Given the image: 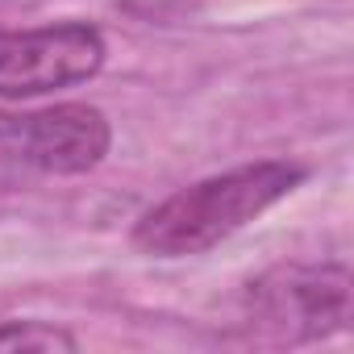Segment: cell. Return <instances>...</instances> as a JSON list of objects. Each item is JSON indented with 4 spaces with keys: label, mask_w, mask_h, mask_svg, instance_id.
I'll return each instance as SVG.
<instances>
[{
    "label": "cell",
    "mask_w": 354,
    "mask_h": 354,
    "mask_svg": "<svg viewBox=\"0 0 354 354\" xmlns=\"http://www.w3.org/2000/svg\"><path fill=\"white\" fill-rule=\"evenodd\" d=\"M304 180V167L288 158H259L171 192L133 221V246L154 259H188L221 246Z\"/></svg>",
    "instance_id": "1"
},
{
    "label": "cell",
    "mask_w": 354,
    "mask_h": 354,
    "mask_svg": "<svg viewBox=\"0 0 354 354\" xmlns=\"http://www.w3.org/2000/svg\"><path fill=\"white\" fill-rule=\"evenodd\" d=\"M246 321L275 342H325L350 325L346 263H283L246 292Z\"/></svg>",
    "instance_id": "2"
},
{
    "label": "cell",
    "mask_w": 354,
    "mask_h": 354,
    "mask_svg": "<svg viewBox=\"0 0 354 354\" xmlns=\"http://www.w3.org/2000/svg\"><path fill=\"white\" fill-rule=\"evenodd\" d=\"M113 125L96 104H55L38 113H0V167L84 175L104 162Z\"/></svg>",
    "instance_id": "3"
},
{
    "label": "cell",
    "mask_w": 354,
    "mask_h": 354,
    "mask_svg": "<svg viewBox=\"0 0 354 354\" xmlns=\"http://www.w3.org/2000/svg\"><path fill=\"white\" fill-rule=\"evenodd\" d=\"M104 34L88 21L0 30V100H30L92 80L104 67Z\"/></svg>",
    "instance_id": "4"
},
{
    "label": "cell",
    "mask_w": 354,
    "mask_h": 354,
    "mask_svg": "<svg viewBox=\"0 0 354 354\" xmlns=\"http://www.w3.org/2000/svg\"><path fill=\"white\" fill-rule=\"evenodd\" d=\"M80 342L46 321H5L0 325V350H75Z\"/></svg>",
    "instance_id": "5"
}]
</instances>
